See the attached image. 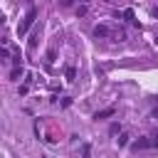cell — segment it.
<instances>
[{"instance_id":"obj_2","label":"cell","mask_w":158,"mask_h":158,"mask_svg":"<svg viewBox=\"0 0 158 158\" xmlns=\"http://www.w3.org/2000/svg\"><path fill=\"white\" fill-rule=\"evenodd\" d=\"M94 35H96V37H109V35H111V30H109L106 25H99V27L94 30Z\"/></svg>"},{"instance_id":"obj_3","label":"cell","mask_w":158,"mask_h":158,"mask_svg":"<svg viewBox=\"0 0 158 158\" xmlns=\"http://www.w3.org/2000/svg\"><path fill=\"white\" fill-rule=\"evenodd\" d=\"M114 111H116L114 106H109V109H104V111H96V118H106V116H111Z\"/></svg>"},{"instance_id":"obj_1","label":"cell","mask_w":158,"mask_h":158,"mask_svg":"<svg viewBox=\"0 0 158 158\" xmlns=\"http://www.w3.org/2000/svg\"><path fill=\"white\" fill-rule=\"evenodd\" d=\"M35 17H37V7H30L27 10V15L22 17V22H20V27H17V37H22L30 27H32V22H35Z\"/></svg>"}]
</instances>
